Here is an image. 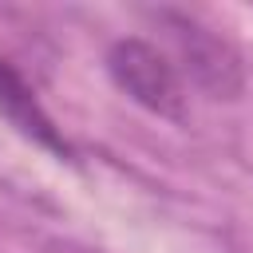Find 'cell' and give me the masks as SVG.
<instances>
[{
  "mask_svg": "<svg viewBox=\"0 0 253 253\" xmlns=\"http://www.w3.org/2000/svg\"><path fill=\"white\" fill-rule=\"evenodd\" d=\"M158 24L170 36L174 63H178L182 79H190L202 95H210V99H237L245 91V63H241L237 47L221 32L206 28L190 12H174V8H162Z\"/></svg>",
  "mask_w": 253,
  "mask_h": 253,
  "instance_id": "obj_2",
  "label": "cell"
},
{
  "mask_svg": "<svg viewBox=\"0 0 253 253\" xmlns=\"http://www.w3.org/2000/svg\"><path fill=\"white\" fill-rule=\"evenodd\" d=\"M103 67H107V79L134 103L142 107L146 115L154 119H166V123H186L190 107V91H186V79L174 63L170 51H162L158 43H150L146 36H119L107 55H103Z\"/></svg>",
  "mask_w": 253,
  "mask_h": 253,
  "instance_id": "obj_1",
  "label": "cell"
},
{
  "mask_svg": "<svg viewBox=\"0 0 253 253\" xmlns=\"http://www.w3.org/2000/svg\"><path fill=\"white\" fill-rule=\"evenodd\" d=\"M0 119H4L16 134H24V138L36 142L40 150H47L51 158H59V162H75V158H79L75 142L63 134V126H59V123L51 119V111L43 107L36 83L20 71V63H16L8 51H0Z\"/></svg>",
  "mask_w": 253,
  "mask_h": 253,
  "instance_id": "obj_3",
  "label": "cell"
}]
</instances>
